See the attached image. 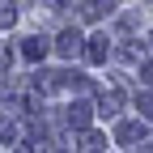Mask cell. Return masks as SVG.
Returning <instances> with one entry per match:
<instances>
[{
  "mask_svg": "<svg viewBox=\"0 0 153 153\" xmlns=\"http://www.w3.org/2000/svg\"><path fill=\"white\" fill-rule=\"evenodd\" d=\"M47 38L43 34H34V38H26V43H22V55H26V60H43V55H47Z\"/></svg>",
  "mask_w": 153,
  "mask_h": 153,
  "instance_id": "6da1fadb",
  "label": "cell"
},
{
  "mask_svg": "<svg viewBox=\"0 0 153 153\" xmlns=\"http://www.w3.org/2000/svg\"><path fill=\"white\" fill-rule=\"evenodd\" d=\"M55 51H60V55H76V51H81V34H76V30H64L60 43H55Z\"/></svg>",
  "mask_w": 153,
  "mask_h": 153,
  "instance_id": "7a4b0ae2",
  "label": "cell"
},
{
  "mask_svg": "<svg viewBox=\"0 0 153 153\" xmlns=\"http://www.w3.org/2000/svg\"><path fill=\"white\" fill-rule=\"evenodd\" d=\"M106 51H111V43H106L102 34H98V38H89V47H85V55H89L94 64H102V60H106Z\"/></svg>",
  "mask_w": 153,
  "mask_h": 153,
  "instance_id": "3957f363",
  "label": "cell"
},
{
  "mask_svg": "<svg viewBox=\"0 0 153 153\" xmlns=\"http://www.w3.org/2000/svg\"><path fill=\"white\" fill-rule=\"evenodd\" d=\"M68 123H72V128H85V123H89V106H85V102H72Z\"/></svg>",
  "mask_w": 153,
  "mask_h": 153,
  "instance_id": "277c9868",
  "label": "cell"
},
{
  "mask_svg": "<svg viewBox=\"0 0 153 153\" xmlns=\"http://www.w3.org/2000/svg\"><path fill=\"white\" fill-rule=\"evenodd\" d=\"M119 106H123V94H119V89H111V94H102V111H106V115H115Z\"/></svg>",
  "mask_w": 153,
  "mask_h": 153,
  "instance_id": "5b68a950",
  "label": "cell"
},
{
  "mask_svg": "<svg viewBox=\"0 0 153 153\" xmlns=\"http://www.w3.org/2000/svg\"><path fill=\"white\" fill-rule=\"evenodd\" d=\"M140 132H145L140 123H119V140L128 145V140H136V136H140Z\"/></svg>",
  "mask_w": 153,
  "mask_h": 153,
  "instance_id": "8992f818",
  "label": "cell"
},
{
  "mask_svg": "<svg viewBox=\"0 0 153 153\" xmlns=\"http://www.w3.org/2000/svg\"><path fill=\"white\" fill-rule=\"evenodd\" d=\"M81 149H85V153L102 149V136H98V132H85V136H81Z\"/></svg>",
  "mask_w": 153,
  "mask_h": 153,
  "instance_id": "52a82bcc",
  "label": "cell"
},
{
  "mask_svg": "<svg viewBox=\"0 0 153 153\" xmlns=\"http://www.w3.org/2000/svg\"><path fill=\"white\" fill-rule=\"evenodd\" d=\"M140 115H145V119H153V94H140Z\"/></svg>",
  "mask_w": 153,
  "mask_h": 153,
  "instance_id": "ba28073f",
  "label": "cell"
},
{
  "mask_svg": "<svg viewBox=\"0 0 153 153\" xmlns=\"http://www.w3.org/2000/svg\"><path fill=\"white\" fill-rule=\"evenodd\" d=\"M13 136H17V128H13L9 119H0V140H13Z\"/></svg>",
  "mask_w": 153,
  "mask_h": 153,
  "instance_id": "9c48e42d",
  "label": "cell"
},
{
  "mask_svg": "<svg viewBox=\"0 0 153 153\" xmlns=\"http://www.w3.org/2000/svg\"><path fill=\"white\" fill-rule=\"evenodd\" d=\"M140 76H145V85H153V64H145V68H140Z\"/></svg>",
  "mask_w": 153,
  "mask_h": 153,
  "instance_id": "30bf717a",
  "label": "cell"
},
{
  "mask_svg": "<svg viewBox=\"0 0 153 153\" xmlns=\"http://www.w3.org/2000/svg\"><path fill=\"white\" fill-rule=\"evenodd\" d=\"M136 153H149V149H136Z\"/></svg>",
  "mask_w": 153,
  "mask_h": 153,
  "instance_id": "8fae6325",
  "label": "cell"
}]
</instances>
